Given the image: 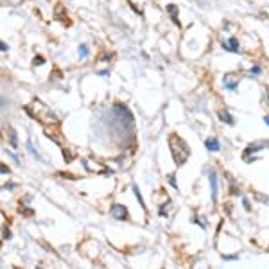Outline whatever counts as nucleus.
<instances>
[{"instance_id": "obj_3", "label": "nucleus", "mask_w": 269, "mask_h": 269, "mask_svg": "<svg viewBox=\"0 0 269 269\" xmlns=\"http://www.w3.org/2000/svg\"><path fill=\"white\" fill-rule=\"evenodd\" d=\"M204 146H206V149L208 151H219V140L217 138H206V142H204Z\"/></svg>"}, {"instance_id": "obj_9", "label": "nucleus", "mask_w": 269, "mask_h": 269, "mask_svg": "<svg viewBox=\"0 0 269 269\" xmlns=\"http://www.w3.org/2000/svg\"><path fill=\"white\" fill-rule=\"evenodd\" d=\"M251 74H260V68H258V66H253V70H251Z\"/></svg>"}, {"instance_id": "obj_6", "label": "nucleus", "mask_w": 269, "mask_h": 269, "mask_svg": "<svg viewBox=\"0 0 269 269\" xmlns=\"http://www.w3.org/2000/svg\"><path fill=\"white\" fill-rule=\"evenodd\" d=\"M133 192H135V196L138 197L140 206H144V208H146V203H144V199H142V194H140V190H138V187H137V185H133Z\"/></svg>"}, {"instance_id": "obj_1", "label": "nucleus", "mask_w": 269, "mask_h": 269, "mask_svg": "<svg viewBox=\"0 0 269 269\" xmlns=\"http://www.w3.org/2000/svg\"><path fill=\"white\" fill-rule=\"evenodd\" d=\"M111 215L115 219H118V221H122V219L127 217V210L124 208L122 204H113L111 206Z\"/></svg>"}, {"instance_id": "obj_10", "label": "nucleus", "mask_w": 269, "mask_h": 269, "mask_svg": "<svg viewBox=\"0 0 269 269\" xmlns=\"http://www.w3.org/2000/svg\"><path fill=\"white\" fill-rule=\"evenodd\" d=\"M264 120H266V124H267V126H269V117H266V118H264Z\"/></svg>"}, {"instance_id": "obj_5", "label": "nucleus", "mask_w": 269, "mask_h": 269, "mask_svg": "<svg viewBox=\"0 0 269 269\" xmlns=\"http://www.w3.org/2000/svg\"><path fill=\"white\" fill-rule=\"evenodd\" d=\"M228 50H232V52H239V41H237V38H230L228 40Z\"/></svg>"}, {"instance_id": "obj_7", "label": "nucleus", "mask_w": 269, "mask_h": 269, "mask_svg": "<svg viewBox=\"0 0 269 269\" xmlns=\"http://www.w3.org/2000/svg\"><path fill=\"white\" fill-rule=\"evenodd\" d=\"M79 49H81V58H86L88 56V47L86 45H81Z\"/></svg>"}, {"instance_id": "obj_2", "label": "nucleus", "mask_w": 269, "mask_h": 269, "mask_svg": "<svg viewBox=\"0 0 269 269\" xmlns=\"http://www.w3.org/2000/svg\"><path fill=\"white\" fill-rule=\"evenodd\" d=\"M208 180H210V187H212V199H217V178L214 171H208Z\"/></svg>"}, {"instance_id": "obj_4", "label": "nucleus", "mask_w": 269, "mask_h": 269, "mask_svg": "<svg viewBox=\"0 0 269 269\" xmlns=\"http://www.w3.org/2000/svg\"><path fill=\"white\" fill-rule=\"evenodd\" d=\"M219 118L223 120V122H226V124H233V118H232V115L226 111V109H223V111H219Z\"/></svg>"}, {"instance_id": "obj_8", "label": "nucleus", "mask_w": 269, "mask_h": 269, "mask_svg": "<svg viewBox=\"0 0 269 269\" xmlns=\"http://www.w3.org/2000/svg\"><path fill=\"white\" fill-rule=\"evenodd\" d=\"M9 138H11V146L13 147H16V135L11 131V135H9Z\"/></svg>"}]
</instances>
